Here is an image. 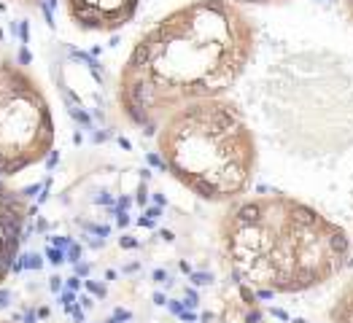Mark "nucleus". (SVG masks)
Here are the masks:
<instances>
[{
    "instance_id": "nucleus-7",
    "label": "nucleus",
    "mask_w": 353,
    "mask_h": 323,
    "mask_svg": "<svg viewBox=\"0 0 353 323\" xmlns=\"http://www.w3.org/2000/svg\"><path fill=\"white\" fill-rule=\"evenodd\" d=\"M46 259L52 261L54 267H59V264H62V261H65V253H62V248H54V245H52V248H46Z\"/></svg>"
},
{
    "instance_id": "nucleus-23",
    "label": "nucleus",
    "mask_w": 353,
    "mask_h": 323,
    "mask_svg": "<svg viewBox=\"0 0 353 323\" xmlns=\"http://www.w3.org/2000/svg\"><path fill=\"white\" fill-rule=\"evenodd\" d=\"M184 310H186V305H184V302H178V299H175V302H170V312H173V315H181Z\"/></svg>"
},
{
    "instance_id": "nucleus-40",
    "label": "nucleus",
    "mask_w": 353,
    "mask_h": 323,
    "mask_svg": "<svg viewBox=\"0 0 353 323\" xmlns=\"http://www.w3.org/2000/svg\"><path fill=\"white\" fill-rule=\"evenodd\" d=\"M57 164V151H52V156H49V167H54Z\"/></svg>"
},
{
    "instance_id": "nucleus-21",
    "label": "nucleus",
    "mask_w": 353,
    "mask_h": 323,
    "mask_svg": "<svg viewBox=\"0 0 353 323\" xmlns=\"http://www.w3.org/2000/svg\"><path fill=\"white\" fill-rule=\"evenodd\" d=\"M30 62H33V54L27 49H19V65H30Z\"/></svg>"
},
{
    "instance_id": "nucleus-12",
    "label": "nucleus",
    "mask_w": 353,
    "mask_h": 323,
    "mask_svg": "<svg viewBox=\"0 0 353 323\" xmlns=\"http://www.w3.org/2000/svg\"><path fill=\"white\" fill-rule=\"evenodd\" d=\"M59 302H62L65 312H68V310H70V307H73L78 299H75V294H73V291H65V294H59Z\"/></svg>"
},
{
    "instance_id": "nucleus-20",
    "label": "nucleus",
    "mask_w": 353,
    "mask_h": 323,
    "mask_svg": "<svg viewBox=\"0 0 353 323\" xmlns=\"http://www.w3.org/2000/svg\"><path fill=\"white\" fill-rule=\"evenodd\" d=\"M261 321V312L259 310H248L245 312V323H259Z\"/></svg>"
},
{
    "instance_id": "nucleus-19",
    "label": "nucleus",
    "mask_w": 353,
    "mask_h": 323,
    "mask_svg": "<svg viewBox=\"0 0 353 323\" xmlns=\"http://www.w3.org/2000/svg\"><path fill=\"white\" fill-rule=\"evenodd\" d=\"M65 286H68V291H78V288H81V277H68Z\"/></svg>"
},
{
    "instance_id": "nucleus-13",
    "label": "nucleus",
    "mask_w": 353,
    "mask_h": 323,
    "mask_svg": "<svg viewBox=\"0 0 353 323\" xmlns=\"http://www.w3.org/2000/svg\"><path fill=\"white\" fill-rule=\"evenodd\" d=\"M87 291H89V294H94V296H100V299L105 296V286H100V283H92V280H87Z\"/></svg>"
},
{
    "instance_id": "nucleus-30",
    "label": "nucleus",
    "mask_w": 353,
    "mask_h": 323,
    "mask_svg": "<svg viewBox=\"0 0 353 323\" xmlns=\"http://www.w3.org/2000/svg\"><path fill=\"white\" fill-rule=\"evenodd\" d=\"M8 299H11V294L8 291H0V307H8Z\"/></svg>"
},
{
    "instance_id": "nucleus-36",
    "label": "nucleus",
    "mask_w": 353,
    "mask_h": 323,
    "mask_svg": "<svg viewBox=\"0 0 353 323\" xmlns=\"http://www.w3.org/2000/svg\"><path fill=\"white\" fill-rule=\"evenodd\" d=\"M154 302H156V305H167V299H165V294H154Z\"/></svg>"
},
{
    "instance_id": "nucleus-4",
    "label": "nucleus",
    "mask_w": 353,
    "mask_h": 323,
    "mask_svg": "<svg viewBox=\"0 0 353 323\" xmlns=\"http://www.w3.org/2000/svg\"><path fill=\"white\" fill-rule=\"evenodd\" d=\"M54 119L38 81L0 57V175H19L52 154Z\"/></svg>"
},
{
    "instance_id": "nucleus-41",
    "label": "nucleus",
    "mask_w": 353,
    "mask_h": 323,
    "mask_svg": "<svg viewBox=\"0 0 353 323\" xmlns=\"http://www.w3.org/2000/svg\"><path fill=\"white\" fill-rule=\"evenodd\" d=\"M38 318H49V307H41V310H38Z\"/></svg>"
},
{
    "instance_id": "nucleus-35",
    "label": "nucleus",
    "mask_w": 353,
    "mask_h": 323,
    "mask_svg": "<svg viewBox=\"0 0 353 323\" xmlns=\"http://www.w3.org/2000/svg\"><path fill=\"white\" fill-rule=\"evenodd\" d=\"M162 237H165V240H167V242H173V240H175V234H173V232H170V229H162Z\"/></svg>"
},
{
    "instance_id": "nucleus-16",
    "label": "nucleus",
    "mask_w": 353,
    "mask_h": 323,
    "mask_svg": "<svg viewBox=\"0 0 353 323\" xmlns=\"http://www.w3.org/2000/svg\"><path fill=\"white\" fill-rule=\"evenodd\" d=\"M119 242H122V248H127V251H132V248H138V245H140V242L135 240V237H130V234H124Z\"/></svg>"
},
{
    "instance_id": "nucleus-25",
    "label": "nucleus",
    "mask_w": 353,
    "mask_h": 323,
    "mask_svg": "<svg viewBox=\"0 0 353 323\" xmlns=\"http://www.w3.org/2000/svg\"><path fill=\"white\" fill-rule=\"evenodd\" d=\"M35 191H41V183H33V186H27V189H22V197L27 199V197H33Z\"/></svg>"
},
{
    "instance_id": "nucleus-17",
    "label": "nucleus",
    "mask_w": 353,
    "mask_h": 323,
    "mask_svg": "<svg viewBox=\"0 0 353 323\" xmlns=\"http://www.w3.org/2000/svg\"><path fill=\"white\" fill-rule=\"evenodd\" d=\"M70 242H73L70 237H52V245H54V248H70Z\"/></svg>"
},
{
    "instance_id": "nucleus-28",
    "label": "nucleus",
    "mask_w": 353,
    "mask_h": 323,
    "mask_svg": "<svg viewBox=\"0 0 353 323\" xmlns=\"http://www.w3.org/2000/svg\"><path fill=\"white\" fill-rule=\"evenodd\" d=\"M146 215H149L151 221H154V218H159V215H162V208H149V210H146Z\"/></svg>"
},
{
    "instance_id": "nucleus-34",
    "label": "nucleus",
    "mask_w": 353,
    "mask_h": 323,
    "mask_svg": "<svg viewBox=\"0 0 353 323\" xmlns=\"http://www.w3.org/2000/svg\"><path fill=\"white\" fill-rule=\"evenodd\" d=\"M24 323H35V312H33V310L24 312Z\"/></svg>"
},
{
    "instance_id": "nucleus-18",
    "label": "nucleus",
    "mask_w": 353,
    "mask_h": 323,
    "mask_svg": "<svg viewBox=\"0 0 353 323\" xmlns=\"http://www.w3.org/2000/svg\"><path fill=\"white\" fill-rule=\"evenodd\" d=\"M68 110H70V116H73L75 121H81V124H89V116H87V113H81L78 108H68Z\"/></svg>"
},
{
    "instance_id": "nucleus-5",
    "label": "nucleus",
    "mask_w": 353,
    "mask_h": 323,
    "mask_svg": "<svg viewBox=\"0 0 353 323\" xmlns=\"http://www.w3.org/2000/svg\"><path fill=\"white\" fill-rule=\"evenodd\" d=\"M70 22L89 33H113L127 27L140 8V0H62Z\"/></svg>"
},
{
    "instance_id": "nucleus-2",
    "label": "nucleus",
    "mask_w": 353,
    "mask_h": 323,
    "mask_svg": "<svg viewBox=\"0 0 353 323\" xmlns=\"http://www.w3.org/2000/svg\"><path fill=\"white\" fill-rule=\"evenodd\" d=\"M332 221L286 194L240 199L221 224L224 248L238 280L275 294H297L324 283L342 267Z\"/></svg>"
},
{
    "instance_id": "nucleus-31",
    "label": "nucleus",
    "mask_w": 353,
    "mask_h": 323,
    "mask_svg": "<svg viewBox=\"0 0 353 323\" xmlns=\"http://www.w3.org/2000/svg\"><path fill=\"white\" fill-rule=\"evenodd\" d=\"M154 202H156V208H165V205H167V199H165L162 194H154Z\"/></svg>"
},
{
    "instance_id": "nucleus-24",
    "label": "nucleus",
    "mask_w": 353,
    "mask_h": 323,
    "mask_svg": "<svg viewBox=\"0 0 353 323\" xmlns=\"http://www.w3.org/2000/svg\"><path fill=\"white\" fill-rule=\"evenodd\" d=\"M154 280H156V283H165V286L170 283V280H167V272H165V269H154Z\"/></svg>"
},
{
    "instance_id": "nucleus-32",
    "label": "nucleus",
    "mask_w": 353,
    "mask_h": 323,
    "mask_svg": "<svg viewBox=\"0 0 353 323\" xmlns=\"http://www.w3.org/2000/svg\"><path fill=\"white\" fill-rule=\"evenodd\" d=\"M116 321H130V312L127 310H116Z\"/></svg>"
},
{
    "instance_id": "nucleus-38",
    "label": "nucleus",
    "mask_w": 353,
    "mask_h": 323,
    "mask_svg": "<svg viewBox=\"0 0 353 323\" xmlns=\"http://www.w3.org/2000/svg\"><path fill=\"white\" fill-rule=\"evenodd\" d=\"M75 272H78V275H87L89 267H87V264H78V267H75Z\"/></svg>"
},
{
    "instance_id": "nucleus-29",
    "label": "nucleus",
    "mask_w": 353,
    "mask_h": 323,
    "mask_svg": "<svg viewBox=\"0 0 353 323\" xmlns=\"http://www.w3.org/2000/svg\"><path fill=\"white\" fill-rule=\"evenodd\" d=\"M135 199H138V205H146V186H140V189H138Z\"/></svg>"
},
{
    "instance_id": "nucleus-10",
    "label": "nucleus",
    "mask_w": 353,
    "mask_h": 323,
    "mask_svg": "<svg viewBox=\"0 0 353 323\" xmlns=\"http://www.w3.org/2000/svg\"><path fill=\"white\" fill-rule=\"evenodd\" d=\"M240 299H243L248 307H254V305H256V294L248 288V286H240Z\"/></svg>"
},
{
    "instance_id": "nucleus-33",
    "label": "nucleus",
    "mask_w": 353,
    "mask_h": 323,
    "mask_svg": "<svg viewBox=\"0 0 353 323\" xmlns=\"http://www.w3.org/2000/svg\"><path fill=\"white\" fill-rule=\"evenodd\" d=\"M272 315H275V318H280V321H289V315H286L283 310H278V307H275V310H272Z\"/></svg>"
},
{
    "instance_id": "nucleus-22",
    "label": "nucleus",
    "mask_w": 353,
    "mask_h": 323,
    "mask_svg": "<svg viewBox=\"0 0 353 323\" xmlns=\"http://www.w3.org/2000/svg\"><path fill=\"white\" fill-rule=\"evenodd\" d=\"M113 215H116V224L122 226V229L130 224V215H127V213H119V210H113Z\"/></svg>"
},
{
    "instance_id": "nucleus-3",
    "label": "nucleus",
    "mask_w": 353,
    "mask_h": 323,
    "mask_svg": "<svg viewBox=\"0 0 353 323\" xmlns=\"http://www.w3.org/2000/svg\"><path fill=\"white\" fill-rule=\"evenodd\" d=\"M167 173L205 202H232L254 180L256 143L235 103L197 100L159 124Z\"/></svg>"
},
{
    "instance_id": "nucleus-39",
    "label": "nucleus",
    "mask_w": 353,
    "mask_h": 323,
    "mask_svg": "<svg viewBox=\"0 0 353 323\" xmlns=\"http://www.w3.org/2000/svg\"><path fill=\"white\" fill-rule=\"evenodd\" d=\"M78 302H81L84 307H92V296H81V299H78Z\"/></svg>"
},
{
    "instance_id": "nucleus-26",
    "label": "nucleus",
    "mask_w": 353,
    "mask_h": 323,
    "mask_svg": "<svg viewBox=\"0 0 353 323\" xmlns=\"http://www.w3.org/2000/svg\"><path fill=\"white\" fill-rule=\"evenodd\" d=\"M49 288L59 291V288H62V277H49Z\"/></svg>"
},
{
    "instance_id": "nucleus-37",
    "label": "nucleus",
    "mask_w": 353,
    "mask_h": 323,
    "mask_svg": "<svg viewBox=\"0 0 353 323\" xmlns=\"http://www.w3.org/2000/svg\"><path fill=\"white\" fill-rule=\"evenodd\" d=\"M17 3H24V6H41V0H17Z\"/></svg>"
},
{
    "instance_id": "nucleus-8",
    "label": "nucleus",
    "mask_w": 353,
    "mask_h": 323,
    "mask_svg": "<svg viewBox=\"0 0 353 323\" xmlns=\"http://www.w3.org/2000/svg\"><path fill=\"white\" fill-rule=\"evenodd\" d=\"M191 283H194V286H210V283H213V275H210V272H191Z\"/></svg>"
},
{
    "instance_id": "nucleus-27",
    "label": "nucleus",
    "mask_w": 353,
    "mask_h": 323,
    "mask_svg": "<svg viewBox=\"0 0 353 323\" xmlns=\"http://www.w3.org/2000/svg\"><path fill=\"white\" fill-rule=\"evenodd\" d=\"M19 35H22V40H24V43L30 40V24H27V22H22V27H19Z\"/></svg>"
},
{
    "instance_id": "nucleus-11",
    "label": "nucleus",
    "mask_w": 353,
    "mask_h": 323,
    "mask_svg": "<svg viewBox=\"0 0 353 323\" xmlns=\"http://www.w3.org/2000/svg\"><path fill=\"white\" fill-rule=\"evenodd\" d=\"M68 261H73V264H78V261H81V245H78V242H70Z\"/></svg>"
},
{
    "instance_id": "nucleus-15",
    "label": "nucleus",
    "mask_w": 353,
    "mask_h": 323,
    "mask_svg": "<svg viewBox=\"0 0 353 323\" xmlns=\"http://www.w3.org/2000/svg\"><path fill=\"white\" fill-rule=\"evenodd\" d=\"M235 3H254V6H275V3H286V0H235Z\"/></svg>"
},
{
    "instance_id": "nucleus-9",
    "label": "nucleus",
    "mask_w": 353,
    "mask_h": 323,
    "mask_svg": "<svg viewBox=\"0 0 353 323\" xmlns=\"http://www.w3.org/2000/svg\"><path fill=\"white\" fill-rule=\"evenodd\" d=\"M24 267H27V269H41L43 267V261H41V256L38 253H30V256H24V261H22Z\"/></svg>"
},
{
    "instance_id": "nucleus-1",
    "label": "nucleus",
    "mask_w": 353,
    "mask_h": 323,
    "mask_svg": "<svg viewBox=\"0 0 353 323\" xmlns=\"http://www.w3.org/2000/svg\"><path fill=\"white\" fill-rule=\"evenodd\" d=\"M256 30L235 0H191L140 35L119 78L130 124L156 135L173 110L224 97L251 62Z\"/></svg>"
},
{
    "instance_id": "nucleus-42",
    "label": "nucleus",
    "mask_w": 353,
    "mask_h": 323,
    "mask_svg": "<svg viewBox=\"0 0 353 323\" xmlns=\"http://www.w3.org/2000/svg\"><path fill=\"white\" fill-rule=\"evenodd\" d=\"M108 323H122V321H116V318H111V321Z\"/></svg>"
},
{
    "instance_id": "nucleus-6",
    "label": "nucleus",
    "mask_w": 353,
    "mask_h": 323,
    "mask_svg": "<svg viewBox=\"0 0 353 323\" xmlns=\"http://www.w3.org/2000/svg\"><path fill=\"white\" fill-rule=\"evenodd\" d=\"M30 208L24 202L22 191H8L0 183V280L14 269L19 245L24 240V218Z\"/></svg>"
},
{
    "instance_id": "nucleus-14",
    "label": "nucleus",
    "mask_w": 353,
    "mask_h": 323,
    "mask_svg": "<svg viewBox=\"0 0 353 323\" xmlns=\"http://www.w3.org/2000/svg\"><path fill=\"white\" fill-rule=\"evenodd\" d=\"M146 159H149V164H151V167H162V170H167V164H165V159H162L159 154H149Z\"/></svg>"
}]
</instances>
